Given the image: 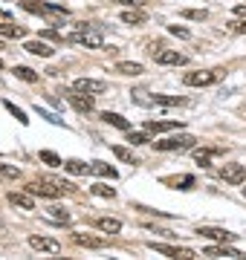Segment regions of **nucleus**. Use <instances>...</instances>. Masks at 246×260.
<instances>
[{
    "label": "nucleus",
    "mask_w": 246,
    "mask_h": 260,
    "mask_svg": "<svg viewBox=\"0 0 246 260\" xmlns=\"http://www.w3.org/2000/svg\"><path fill=\"white\" fill-rule=\"evenodd\" d=\"M6 110H9L12 116H15V119L20 121V124H26V121H29V119H26V113H23V110H18V107H15V104H6Z\"/></svg>",
    "instance_id": "nucleus-35"
},
{
    "label": "nucleus",
    "mask_w": 246,
    "mask_h": 260,
    "mask_svg": "<svg viewBox=\"0 0 246 260\" xmlns=\"http://www.w3.org/2000/svg\"><path fill=\"white\" fill-rule=\"evenodd\" d=\"M20 6L32 15H41V18H67L64 6H49V3H35V0H23Z\"/></svg>",
    "instance_id": "nucleus-5"
},
{
    "label": "nucleus",
    "mask_w": 246,
    "mask_h": 260,
    "mask_svg": "<svg viewBox=\"0 0 246 260\" xmlns=\"http://www.w3.org/2000/svg\"><path fill=\"white\" fill-rule=\"evenodd\" d=\"M47 214H49V220H55V223H70V220H73V217H70V214L64 211V208H58V205H49L47 208Z\"/></svg>",
    "instance_id": "nucleus-28"
},
{
    "label": "nucleus",
    "mask_w": 246,
    "mask_h": 260,
    "mask_svg": "<svg viewBox=\"0 0 246 260\" xmlns=\"http://www.w3.org/2000/svg\"><path fill=\"white\" fill-rule=\"evenodd\" d=\"M102 119L107 121V124H113V127H119V130H131V121L128 119H122V116H119V113H102Z\"/></svg>",
    "instance_id": "nucleus-23"
},
{
    "label": "nucleus",
    "mask_w": 246,
    "mask_h": 260,
    "mask_svg": "<svg viewBox=\"0 0 246 260\" xmlns=\"http://www.w3.org/2000/svg\"><path fill=\"white\" fill-rule=\"evenodd\" d=\"M182 18H189V20H206V9H186V12H182Z\"/></svg>",
    "instance_id": "nucleus-34"
},
{
    "label": "nucleus",
    "mask_w": 246,
    "mask_h": 260,
    "mask_svg": "<svg viewBox=\"0 0 246 260\" xmlns=\"http://www.w3.org/2000/svg\"><path fill=\"white\" fill-rule=\"evenodd\" d=\"M153 61L162 64V67H182L189 58L182 55V52H177V49H165V47H162L160 52H153Z\"/></svg>",
    "instance_id": "nucleus-7"
},
{
    "label": "nucleus",
    "mask_w": 246,
    "mask_h": 260,
    "mask_svg": "<svg viewBox=\"0 0 246 260\" xmlns=\"http://www.w3.org/2000/svg\"><path fill=\"white\" fill-rule=\"evenodd\" d=\"M73 240H76V246H81V249H104V246H107L104 237H93V234H84V232H76Z\"/></svg>",
    "instance_id": "nucleus-13"
},
{
    "label": "nucleus",
    "mask_w": 246,
    "mask_h": 260,
    "mask_svg": "<svg viewBox=\"0 0 246 260\" xmlns=\"http://www.w3.org/2000/svg\"><path fill=\"white\" fill-rule=\"evenodd\" d=\"M162 185H171V188H191L194 185V177H189V174H182V177H162Z\"/></svg>",
    "instance_id": "nucleus-19"
},
{
    "label": "nucleus",
    "mask_w": 246,
    "mask_h": 260,
    "mask_svg": "<svg viewBox=\"0 0 246 260\" xmlns=\"http://www.w3.org/2000/svg\"><path fill=\"white\" fill-rule=\"evenodd\" d=\"M23 49L32 52V55H38V58H52V52H55V49L49 47V44H44V41H26Z\"/></svg>",
    "instance_id": "nucleus-15"
},
{
    "label": "nucleus",
    "mask_w": 246,
    "mask_h": 260,
    "mask_svg": "<svg viewBox=\"0 0 246 260\" xmlns=\"http://www.w3.org/2000/svg\"><path fill=\"white\" fill-rule=\"evenodd\" d=\"M220 153H223L220 148H206V150H194V159H197V165L206 168L208 159H211V156H220Z\"/></svg>",
    "instance_id": "nucleus-26"
},
{
    "label": "nucleus",
    "mask_w": 246,
    "mask_h": 260,
    "mask_svg": "<svg viewBox=\"0 0 246 260\" xmlns=\"http://www.w3.org/2000/svg\"><path fill=\"white\" fill-rule=\"evenodd\" d=\"M26 191L32 197H49V200H58V197L73 194V185L64 182V179H58V177H41V179H35V182H29Z\"/></svg>",
    "instance_id": "nucleus-1"
},
{
    "label": "nucleus",
    "mask_w": 246,
    "mask_h": 260,
    "mask_svg": "<svg viewBox=\"0 0 246 260\" xmlns=\"http://www.w3.org/2000/svg\"><path fill=\"white\" fill-rule=\"evenodd\" d=\"M41 162H47V165H52V168L64 165V162L58 159V153H52V150H41Z\"/></svg>",
    "instance_id": "nucleus-31"
},
{
    "label": "nucleus",
    "mask_w": 246,
    "mask_h": 260,
    "mask_svg": "<svg viewBox=\"0 0 246 260\" xmlns=\"http://www.w3.org/2000/svg\"><path fill=\"white\" fill-rule=\"evenodd\" d=\"M116 73H122V75H142V64H133V61H119L116 64Z\"/></svg>",
    "instance_id": "nucleus-24"
},
{
    "label": "nucleus",
    "mask_w": 246,
    "mask_h": 260,
    "mask_svg": "<svg viewBox=\"0 0 246 260\" xmlns=\"http://www.w3.org/2000/svg\"><path fill=\"white\" fill-rule=\"evenodd\" d=\"M177 127H182L180 121H153V119L145 121V130L148 133H168V130H177Z\"/></svg>",
    "instance_id": "nucleus-18"
},
{
    "label": "nucleus",
    "mask_w": 246,
    "mask_h": 260,
    "mask_svg": "<svg viewBox=\"0 0 246 260\" xmlns=\"http://www.w3.org/2000/svg\"><path fill=\"white\" fill-rule=\"evenodd\" d=\"M96 225H99L102 232H107V234H119V232H122V223H119L116 217H99Z\"/></svg>",
    "instance_id": "nucleus-20"
},
{
    "label": "nucleus",
    "mask_w": 246,
    "mask_h": 260,
    "mask_svg": "<svg viewBox=\"0 0 246 260\" xmlns=\"http://www.w3.org/2000/svg\"><path fill=\"white\" fill-rule=\"evenodd\" d=\"M229 29H232V32H237V35H246V20H232V23H229Z\"/></svg>",
    "instance_id": "nucleus-37"
},
{
    "label": "nucleus",
    "mask_w": 246,
    "mask_h": 260,
    "mask_svg": "<svg viewBox=\"0 0 246 260\" xmlns=\"http://www.w3.org/2000/svg\"><path fill=\"white\" fill-rule=\"evenodd\" d=\"M67 99H70V104H73V107H76L78 113H90V110L96 107L93 95H90V93H81V90H76V87H73V90L67 93Z\"/></svg>",
    "instance_id": "nucleus-8"
},
{
    "label": "nucleus",
    "mask_w": 246,
    "mask_h": 260,
    "mask_svg": "<svg viewBox=\"0 0 246 260\" xmlns=\"http://www.w3.org/2000/svg\"><path fill=\"white\" fill-rule=\"evenodd\" d=\"M223 78V70H197V73H186L182 81L189 87H208V84H218Z\"/></svg>",
    "instance_id": "nucleus-4"
},
{
    "label": "nucleus",
    "mask_w": 246,
    "mask_h": 260,
    "mask_svg": "<svg viewBox=\"0 0 246 260\" xmlns=\"http://www.w3.org/2000/svg\"><path fill=\"white\" fill-rule=\"evenodd\" d=\"M29 246L35 251H47V254H58L61 251V243L52 240V237H41V234H29Z\"/></svg>",
    "instance_id": "nucleus-11"
},
{
    "label": "nucleus",
    "mask_w": 246,
    "mask_h": 260,
    "mask_svg": "<svg viewBox=\"0 0 246 260\" xmlns=\"http://www.w3.org/2000/svg\"><path fill=\"white\" fill-rule=\"evenodd\" d=\"M67 41H73V44H81L87 49H102L104 47V35L99 26H90V23H76L73 32L67 35Z\"/></svg>",
    "instance_id": "nucleus-2"
},
{
    "label": "nucleus",
    "mask_w": 246,
    "mask_h": 260,
    "mask_svg": "<svg viewBox=\"0 0 246 260\" xmlns=\"http://www.w3.org/2000/svg\"><path fill=\"white\" fill-rule=\"evenodd\" d=\"M64 171H70V174H90V165L78 162V159H67V162H64Z\"/></svg>",
    "instance_id": "nucleus-29"
},
{
    "label": "nucleus",
    "mask_w": 246,
    "mask_h": 260,
    "mask_svg": "<svg viewBox=\"0 0 246 260\" xmlns=\"http://www.w3.org/2000/svg\"><path fill=\"white\" fill-rule=\"evenodd\" d=\"M113 156L122 159V162H128V165H139V159L133 156V150L122 148V145H113Z\"/></svg>",
    "instance_id": "nucleus-25"
},
{
    "label": "nucleus",
    "mask_w": 246,
    "mask_h": 260,
    "mask_svg": "<svg viewBox=\"0 0 246 260\" xmlns=\"http://www.w3.org/2000/svg\"><path fill=\"white\" fill-rule=\"evenodd\" d=\"M151 102L153 104H162V107H182V104H189L182 95H153Z\"/></svg>",
    "instance_id": "nucleus-21"
},
{
    "label": "nucleus",
    "mask_w": 246,
    "mask_h": 260,
    "mask_svg": "<svg viewBox=\"0 0 246 260\" xmlns=\"http://www.w3.org/2000/svg\"><path fill=\"white\" fill-rule=\"evenodd\" d=\"M128 142H131V145H148V136H145V133H131Z\"/></svg>",
    "instance_id": "nucleus-36"
},
{
    "label": "nucleus",
    "mask_w": 246,
    "mask_h": 260,
    "mask_svg": "<svg viewBox=\"0 0 246 260\" xmlns=\"http://www.w3.org/2000/svg\"><path fill=\"white\" fill-rule=\"evenodd\" d=\"M203 254L206 257H243L237 249H232V246H226V243H220V246H208V249H203Z\"/></svg>",
    "instance_id": "nucleus-14"
},
{
    "label": "nucleus",
    "mask_w": 246,
    "mask_h": 260,
    "mask_svg": "<svg viewBox=\"0 0 246 260\" xmlns=\"http://www.w3.org/2000/svg\"><path fill=\"white\" fill-rule=\"evenodd\" d=\"M171 35H180V38H189V29H180V26H171Z\"/></svg>",
    "instance_id": "nucleus-40"
},
{
    "label": "nucleus",
    "mask_w": 246,
    "mask_h": 260,
    "mask_svg": "<svg viewBox=\"0 0 246 260\" xmlns=\"http://www.w3.org/2000/svg\"><path fill=\"white\" fill-rule=\"evenodd\" d=\"M197 234L200 237H208V240H214V243H232L237 237V234L226 232V229H218V225H200Z\"/></svg>",
    "instance_id": "nucleus-9"
},
{
    "label": "nucleus",
    "mask_w": 246,
    "mask_h": 260,
    "mask_svg": "<svg viewBox=\"0 0 246 260\" xmlns=\"http://www.w3.org/2000/svg\"><path fill=\"white\" fill-rule=\"evenodd\" d=\"M0 35H3V38H23V35H26V29L15 26V23H0Z\"/></svg>",
    "instance_id": "nucleus-27"
},
{
    "label": "nucleus",
    "mask_w": 246,
    "mask_h": 260,
    "mask_svg": "<svg viewBox=\"0 0 246 260\" xmlns=\"http://www.w3.org/2000/svg\"><path fill=\"white\" fill-rule=\"evenodd\" d=\"M90 191H93L96 197H104V200H113V197H116V191H113V188H107V185H93Z\"/></svg>",
    "instance_id": "nucleus-33"
},
{
    "label": "nucleus",
    "mask_w": 246,
    "mask_h": 260,
    "mask_svg": "<svg viewBox=\"0 0 246 260\" xmlns=\"http://www.w3.org/2000/svg\"><path fill=\"white\" fill-rule=\"evenodd\" d=\"M243 197H246V188H243Z\"/></svg>",
    "instance_id": "nucleus-43"
},
{
    "label": "nucleus",
    "mask_w": 246,
    "mask_h": 260,
    "mask_svg": "<svg viewBox=\"0 0 246 260\" xmlns=\"http://www.w3.org/2000/svg\"><path fill=\"white\" fill-rule=\"evenodd\" d=\"M220 177L226 179L229 185H243V182H246V168L237 165V162H232V165L220 168Z\"/></svg>",
    "instance_id": "nucleus-10"
},
{
    "label": "nucleus",
    "mask_w": 246,
    "mask_h": 260,
    "mask_svg": "<svg viewBox=\"0 0 246 260\" xmlns=\"http://www.w3.org/2000/svg\"><path fill=\"white\" fill-rule=\"evenodd\" d=\"M0 70H3V61H0Z\"/></svg>",
    "instance_id": "nucleus-42"
},
{
    "label": "nucleus",
    "mask_w": 246,
    "mask_h": 260,
    "mask_svg": "<svg viewBox=\"0 0 246 260\" xmlns=\"http://www.w3.org/2000/svg\"><path fill=\"white\" fill-rule=\"evenodd\" d=\"M145 20H148V15H145L139 6H131L128 12H122V23H128V26H139Z\"/></svg>",
    "instance_id": "nucleus-17"
},
{
    "label": "nucleus",
    "mask_w": 246,
    "mask_h": 260,
    "mask_svg": "<svg viewBox=\"0 0 246 260\" xmlns=\"http://www.w3.org/2000/svg\"><path fill=\"white\" fill-rule=\"evenodd\" d=\"M148 249L157 251V254H165V257H180V260H194L197 254L191 249H180V246H168V243H148Z\"/></svg>",
    "instance_id": "nucleus-6"
},
{
    "label": "nucleus",
    "mask_w": 246,
    "mask_h": 260,
    "mask_svg": "<svg viewBox=\"0 0 246 260\" xmlns=\"http://www.w3.org/2000/svg\"><path fill=\"white\" fill-rule=\"evenodd\" d=\"M235 15L237 18H246V6H235Z\"/></svg>",
    "instance_id": "nucleus-41"
},
{
    "label": "nucleus",
    "mask_w": 246,
    "mask_h": 260,
    "mask_svg": "<svg viewBox=\"0 0 246 260\" xmlns=\"http://www.w3.org/2000/svg\"><path fill=\"white\" fill-rule=\"evenodd\" d=\"M113 3H122V6H142L145 0H113Z\"/></svg>",
    "instance_id": "nucleus-39"
},
{
    "label": "nucleus",
    "mask_w": 246,
    "mask_h": 260,
    "mask_svg": "<svg viewBox=\"0 0 246 260\" xmlns=\"http://www.w3.org/2000/svg\"><path fill=\"white\" fill-rule=\"evenodd\" d=\"M38 113H41V119H47V121H52V124H64V121L58 119L55 113H47V110H41V104H38Z\"/></svg>",
    "instance_id": "nucleus-38"
},
{
    "label": "nucleus",
    "mask_w": 246,
    "mask_h": 260,
    "mask_svg": "<svg viewBox=\"0 0 246 260\" xmlns=\"http://www.w3.org/2000/svg\"><path fill=\"white\" fill-rule=\"evenodd\" d=\"M197 139L189 136V133H180V136H171V139H162V142H153V148L157 150H165V153H174V150H194Z\"/></svg>",
    "instance_id": "nucleus-3"
},
{
    "label": "nucleus",
    "mask_w": 246,
    "mask_h": 260,
    "mask_svg": "<svg viewBox=\"0 0 246 260\" xmlns=\"http://www.w3.org/2000/svg\"><path fill=\"white\" fill-rule=\"evenodd\" d=\"M15 75H18L20 81H29V84L38 81V73H35V70H29V67H15Z\"/></svg>",
    "instance_id": "nucleus-30"
},
{
    "label": "nucleus",
    "mask_w": 246,
    "mask_h": 260,
    "mask_svg": "<svg viewBox=\"0 0 246 260\" xmlns=\"http://www.w3.org/2000/svg\"><path fill=\"white\" fill-rule=\"evenodd\" d=\"M9 203L18 205V208H23V211H32V208H35V200H32V194H29V191H23V194H20V191H12Z\"/></svg>",
    "instance_id": "nucleus-16"
},
{
    "label": "nucleus",
    "mask_w": 246,
    "mask_h": 260,
    "mask_svg": "<svg viewBox=\"0 0 246 260\" xmlns=\"http://www.w3.org/2000/svg\"><path fill=\"white\" fill-rule=\"evenodd\" d=\"M20 171L15 165H0V179H18Z\"/></svg>",
    "instance_id": "nucleus-32"
},
{
    "label": "nucleus",
    "mask_w": 246,
    "mask_h": 260,
    "mask_svg": "<svg viewBox=\"0 0 246 260\" xmlns=\"http://www.w3.org/2000/svg\"><path fill=\"white\" fill-rule=\"evenodd\" d=\"M76 90H81V93H90V95H99L107 90V84L99 81V78H76V84H73Z\"/></svg>",
    "instance_id": "nucleus-12"
},
{
    "label": "nucleus",
    "mask_w": 246,
    "mask_h": 260,
    "mask_svg": "<svg viewBox=\"0 0 246 260\" xmlns=\"http://www.w3.org/2000/svg\"><path fill=\"white\" fill-rule=\"evenodd\" d=\"M90 174H96V177H110V179H116V168H113V165H104V162H90Z\"/></svg>",
    "instance_id": "nucleus-22"
}]
</instances>
